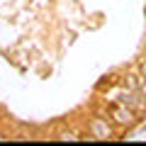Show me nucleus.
Here are the masks:
<instances>
[{"label": "nucleus", "mask_w": 146, "mask_h": 146, "mask_svg": "<svg viewBox=\"0 0 146 146\" xmlns=\"http://www.w3.org/2000/svg\"><path fill=\"white\" fill-rule=\"evenodd\" d=\"M110 119L115 122L117 127H124V129H129V127L136 124V112L129 107V105L124 102H117L110 107Z\"/></svg>", "instance_id": "nucleus-1"}, {"label": "nucleus", "mask_w": 146, "mask_h": 146, "mask_svg": "<svg viewBox=\"0 0 146 146\" xmlns=\"http://www.w3.org/2000/svg\"><path fill=\"white\" fill-rule=\"evenodd\" d=\"M88 131H90V136H93V139H100V141L115 139V129H112V124H110L105 117H93V119H90V124H88Z\"/></svg>", "instance_id": "nucleus-2"}, {"label": "nucleus", "mask_w": 146, "mask_h": 146, "mask_svg": "<svg viewBox=\"0 0 146 146\" xmlns=\"http://www.w3.org/2000/svg\"><path fill=\"white\" fill-rule=\"evenodd\" d=\"M139 90H141V95H144V102H146V80H141V85H139Z\"/></svg>", "instance_id": "nucleus-3"}, {"label": "nucleus", "mask_w": 146, "mask_h": 146, "mask_svg": "<svg viewBox=\"0 0 146 146\" xmlns=\"http://www.w3.org/2000/svg\"><path fill=\"white\" fill-rule=\"evenodd\" d=\"M141 73H144V80H146V58L141 61Z\"/></svg>", "instance_id": "nucleus-4"}]
</instances>
